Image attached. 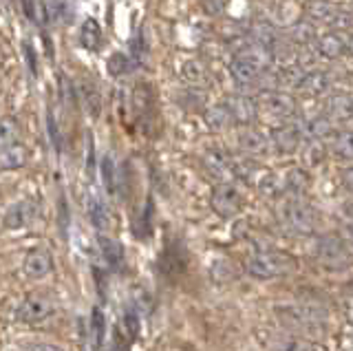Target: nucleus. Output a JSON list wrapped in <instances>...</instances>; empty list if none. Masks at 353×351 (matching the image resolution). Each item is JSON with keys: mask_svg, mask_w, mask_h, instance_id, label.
Segmentation results:
<instances>
[{"mask_svg": "<svg viewBox=\"0 0 353 351\" xmlns=\"http://www.w3.org/2000/svg\"><path fill=\"white\" fill-rule=\"evenodd\" d=\"M279 323L298 336L318 334L327 327V312L312 303H283L274 307Z\"/></svg>", "mask_w": 353, "mask_h": 351, "instance_id": "nucleus-1", "label": "nucleus"}, {"mask_svg": "<svg viewBox=\"0 0 353 351\" xmlns=\"http://www.w3.org/2000/svg\"><path fill=\"white\" fill-rule=\"evenodd\" d=\"M245 270L256 281H274L285 277L292 270V261L279 250L268 245H256L252 248V252L245 259Z\"/></svg>", "mask_w": 353, "mask_h": 351, "instance_id": "nucleus-2", "label": "nucleus"}, {"mask_svg": "<svg viewBox=\"0 0 353 351\" xmlns=\"http://www.w3.org/2000/svg\"><path fill=\"white\" fill-rule=\"evenodd\" d=\"M281 225L294 237H309L316 232L318 214L303 199H290L281 208Z\"/></svg>", "mask_w": 353, "mask_h": 351, "instance_id": "nucleus-3", "label": "nucleus"}, {"mask_svg": "<svg viewBox=\"0 0 353 351\" xmlns=\"http://www.w3.org/2000/svg\"><path fill=\"white\" fill-rule=\"evenodd\" d=\"M314 257L325 270L342 272L351 265V252L345 239L336 234H323L314 243Z\"/></svg>", "mask_w": 353, "mask_h": 351, "instance_id": "nucleus-4", "label": "nucleus"}, {"mask_svg": "<svg viewBox=\"0 0 353 351\" xmlns=\"http://www.w3.org/2000/svg\"><path fill=\"white\" fill-rule=\"evenodd\" d=\"M270 139H272V148L279 155H294L305 141L301 133V119H290V122L276 126L270 133Z\"/></svg>", "mask_w": 353, "mask_h": 351, "instance_id": "nucleus-5", "label": "nucleus"}, {"mask_svg": "<svg viewBox=\"0 0 353 351\" xmlns=\"http://www.w3.org/2000/svg\"><path fill=\"white\" fill-rule=\"evenodd\" d=\"M53 316V305L40 294H29L16 305V318L27 325H40Z\"/></svg>", "mask_w": 353, "mask_h": 351, "instance_id": "nucleus-6", "label": "nucleus"}, {"mask_svg": "<svg viewBox=\"0 0 353 351\" xmlns=\"http://www.w3.org/2000/svg\"><path fill=\"white\" fill-rule=\"evenodd\" d=\"M210 205L219 217L232 219L241 212V194L232 183H216L210 194Z\"/></svg>", "mask_w": 353, "mask_h": 351, "instance_id": "nucleus-7", "label": "nucleus"}, {"mask_svg": "<svg viewBox=\"0 0 353 351\" xmlns=\"http://www.w3.org/2000/svg\"><path fill=\"white\" fill-rule=\"evenodd\" d=\"M203 168L216 183H232L234 181V157L225 150L212 148L203 155Z\"/></svg>", "mask_w": 353, "mask_h": 351, "instance_id": "nucleus-8", "label": "nucleus"}, {"mask_svg": "<svg viewBox=\"0 0 353 351\" xmlns=\"http://www.w3.org/2000/svg\"><path fill=\"white\" fill-rule=\"evenodd\" d=\"M261 106L272 117H279V119H283V122L296 119V100L290 93H285L283 89L261 93Z\"/></svg>", "mask_w": 353, "mask_h": 351, "instance_id": "nucleus-9", "label": "nucleus"}, {"mask_svg": "<svg viewBox=\"0 0 353 351\" xmlns=\"http://www.w3.org/2000/svg\"><path fill=\"white\" fill-rule=\"evenodd\" d=\"M228 108H230V113L232 117H234V124L236 126H243V128H250L254 122L259 119V102L254 100L252 95L248 93H236V95H232L225 100Z\"/></svg>", "mask_w": 353, "mask_h": 351, "instance_id": "nucleus-10", "label": "nucleus"}, {"mask_svg": "<svg viewBox=\"0 0 353 351\" xmlns=\"http://www.w3.org/2000/svg\"><path fill=\"white\" fill-rule=\"evenodd\" d=\"M265 71L268 69H263L261 64H256L250 58L234 56L230 60V75L239 86H256Z\"/></svg>", "mask_w": 353, "mask_h": 351, "instance_id": "nucleus-11", "label": "nucleus"}, {"mask_svg": "<svg viewBox=\"0 0 353 351\" xmlns=\"http://www.w3.org/2000/svg\"><path fill=\"white\" fill-rule=\"evenodd\" d=\"M239 146L243 150V155L248 157H263L268 155L270 148H272V139L270 135L261 133L256 128H243L241 135H239Z\"/></svg>", "mask_w": 353, "mask_h": 351, "instance_id": "nucleus-12", "label": "nucleus"}, {"mask_svg": "<svg viewBox=\"0 0 353 351\" xmlns=\"http://www.w3.org/2000/svg\"><path fill=\"white\" fill-rule=\"evenodd\" d=\"M338 14H340V9L334 3H329V0H309L305 7V18L309 23H314L316 27L334 29Z\"/></svg>", "mask_w": 353, "mask_h": 351, "instance_id": "nucleus-13", "label": "nucleus"}, {"mask_svg": "<svg viewBox=\"0 0 353 351\" xmlns=\"http://www.w3.org/2000/svg\"><path fill=\"white\" fill-rule=\"evenodd\" d=\"M331 86H334V80H331V75L327 71L312 69V71L305 73L298 93L305 95V97H323L331 91Z\"/></svg>", "mask_w": 353, "mask_h": 351, "instance_id": "nucleus-14", "label": "nucleus"}, {"mask_svg": "<svg viewBox=\"0 0 353 351\" xmlns=\"http://www.w3.org/2000/svg\"><path fill=\"white\" fill-rule=\"evenodd\" d=\"M301 133L305 141H323L334 133V119L327 113L325 115H314L301 119Z\"/></svg>", "mask_w": 353, "mask_h": 351, "instance_id": "nucleus-15", "label": "nucleus"}, {"mask_svg": "<svg viewBox=\"0 0 353 351\" xmlns=\"http://www.w3.org/2000/svg\"><path fill=\"white\" fill-rule=\"evenodd\" d=\"M33 217H36V203L33 201H16V203H11L5 212V228L7 230L25 228L33 221Z\"/></svg>", "mask_w": 353, "mask_h": 351, "instance_id": "nucleus-16", "label": "nucleus"}, {"mask_svg": "<svg viewBox=\"0 0 353 351\" xmlns=\"http://www.w3.org/2000/svg\"><path fill=\"white\" fill-rule=\"evenodd\" d=\"M316 51L325 60H338L347 53V38H342L340 31H327V34L318 38Z\"/></svg>", "mask_w": 353, "mask_h": 351, "instance_id": "nucleus-17", "label": "nucleus"}, {"mask_svg": "<svg viewBox=\"0 0 353 351\" xmlns=\"http://www.w3.org/2000/svg\"><path fill=\"white\" fill-rule=\"evenodd\" d=\"M25 274L29 279H44L49 277L51 270H53V261L51 254L47 250H31L27 259H25V265H22Z\"/></svg>", "mask_w": 353, "mask_h": 351, "instance_id": "nucleus-18", "label": "nucleus"}, {"mask_svg": "<svg viewBox=\"0 0 353 351\" xmlns=\"http://www.w3.org/2000/svg\"><path fill=\"white\" fill-rule=\"evenodd\" d=\"M283 185H285V194H290L292 199H301L309 190V185H312V179H309V172L305 168L296 166L292 170H287V174L283 177Z\"/></svg>", "mask_w": 353, "mask_h": 351, "instance_id": "nucleus-19", "label": "nucleus"}, {"mask_svg": "<svg viewBox=\"0 0 353 351\" xmlns=\"http://www.w3.org/2000/svg\"><path fill=\"white\" fill-rule=\"evenodd\" d=\"M327 115L338 122H347V119L353 117V95L347 93H334L327 100Z\"/></svg>", "mask_w": 353, "mask_h": 351, "instance_id": "nucleus-20", "label": "nucleus"}, {"mask_svg": "<svg viewBox=\"0 0 353 351\" xmlns=\"http://www.w3.org/2000/svg\"><path fill=\"white\" fill-rule=\"evenodd\" d=\"M270 351H316V347H314V343H309L305 336L285 332L281 336L272 338Z\"/></svg>", "mask_w": 353, "mask_h": 351, "instance_id": "nucleus-21", "label": "nucleus"}, {"mask_svg": "<svg viewBox=\"0 0 353 351\" xmlns=\"http://www.w3.org/2000/svg\"><path fill=\"white\" fill-rule=\"evenodd\" d=\"M248 36L252 38V40H256L259 45H263V47H268L270 51L279 45V42L283 40V36H281V31L276 29L274 25H270V23H265V20H259V23H254L250 29H248Z\"/></svg>", "mask_w": 353, "mask_h": 351, "instance_id": "nucleus-22", "label": "nucleus"}, {"mask_svg": "<svg viewBox=\"0 0 353 351\" xmlns=\"http://www.w3.org/2000/svg\"><path fill=\"white\" fill-rule=\"evenodd\" d=\"M318 34H316V25L309 23V20H298L290 29H287V40L296 47H307L312 42H318Z\"/></svg>", "mask_w": 353, "mask_h": 351, "instance_id": "nucleus-23", "label": "nucleus"}, {"mask_svg": "<svg viewBox=\"0 0 353 351\" xmlns=\"http://www.w3.org/2000/svg\"><path fill=\"white\" fill-rule=\"evenodd\" d=\"M86 214L91 219V223L95 230H106L110 223V212L108 205L104 203V199L99 194H88L86 199Z\"/></svg>", "mask_w": 353, "mask_h": 351, "instance_id": "nucleus-24", "label": "nucleus"}, {"mask_svg": "<svg viewBox=\"0 0 353 351\" xmlns=\"http://www.w3.org/2000/svg\"><path fill=\"white\" fill-rule=\"evenodd\" d=\"M203 119L210 130H225L234 124V117H232L230 108L225 102L221 104H214V106H208L205 113H203Z\"/></svg>", "mask_w": 353, "mask_h": 351, "instance_id": "nucleus-25", "label": "nucleus"}, {"mask_svg": "<svg viewBox=\"0 0 353 351\" xmlns=\"http://www.w3.org/2000/svg\"><path fill=\"white\" fill-rule=\"evenodd\" d=\"M99 252H102V259L110 270H119L121 263H124V248H121L115 239H110L106 234H99Z\"/></svg>", "mask_w": 353, "mask_h": 351, "instance_id": "nucleus-26", "label": "nucleus"}, {"mask_svg": "<svg viewBox=\"0 0 353 351\" xmlns=\"http://www.w3.org/2000/svg\"><path fill=\"white\" fill-rule=\"evenodd\" d=\"M80 95L84 100L86 113H91V117L97 119L99 113H102V93H99V86L91 78H84L80 82Z\"/></svg>", "mask_w": 353, "mask_h": 351, "instance_id": "nucleus-27", "label": "nucleus"}, {"mask_svg": "<svg viewBox=\"0 0 353 351\" xmlns=\"http://www.w3.org/2000/svg\"><path fill=\"white\" fill-rule=\"evenodd\" d=\"M25 163H27V148L20 141L0 148V166H3V170H18Z\"/></svg>", "mask_w": 353, "mask_h": 351, "instance_id": "nucleus-28", "label": "nucleus"}, {"mask_svg": "<svg viewBox=\"0 0 353 351\" xmlns=\"http://www.w3.org/2000/svg\"><path fill=\"white\" fill-rule=\"evenodd\" d=\"M80 45L86 51H97L102 47V27L95 18H86L80 27Z\"/></svg>", "mask_w": 353, "mask_h": 351, "instance_id": "nucleus-29", "label": "nucleus"}, {"mask_svg": "<svg viewBox=\"0 0 353 351\" xmlns=\"http://www.w3.org/2000/svg\"><path fill=\"white\" fill-rule=\"evenodd\" d=\"M181 75L183 80L190 84V86H196V89H201V86H208L210 84V78H208V69L203 67L199 60H188L181 69Z\"/></svg>", "mask_w": 353, "mask_h": 351, "instance_id": "nucleus-30", "label": "nucleus"}, {"mask_svg": "<svg viewBox=\"0 0 353 351\" xmlns=\"http://www.w3.org/2000/svg\"><path fill=\"white\" fill-rule=\"evenodd\" d=\"M331 150H334L336 157L353 161V130H338L334 135V141H331Z\"/></svg>", "mask_w": 353, "mask_h": 351, "instance_id": "nucleus-31", "label": "nucleus"}, {"mask_svg": "<svg viewBox=\"0 0 353 351\" xmlns=\"http://www.w3.org/2000/svg\"><path fill=\"white\" fill-rule=\"evenodd\" d=\"M106 69H108L110 75H113V78H124V75H128L132 69H135V64H132V60H130L128 53H124V51H115L113 56L108 58Z\"/></svg>", "mask_w": 353, "mask_h": 351, "instance_id": "nucleus-32", "label": "nucleus"}, {"mask_svg": "<svg viewBox=\"0 0 353 351\" xmlns=\"http://www.w3.org/2000/svg\"><path fill=\"white\" fill-rule=\"evenodd\" d=\"M303 157L307 166H320L327 157V148L323 141H307L303 146Z\"/></svg>", "mask_w": 353, "mask_h": 351, "instance_id": "nucleus-33", "label": "nucleus"}, {"mask_svg": "<svg viewBox=\"0 0 353 351\" xmlns=\"http://www.w3.org/2000/svg\"><path fill=\"white\" fill-rule=\"evenodd\" d=\"M102 179L106 185V192L117 194V166H115L113 155H104L102 159Z\"/></svg>", "mask_w": 353, "mask_h": 351, "instance_id": "nucleus-34", "label": "nucleus"}, {"mask_svg": "<svg viewBox=\"0 0 353 351\" xmlns=\"http://www.w3.org/2000/svg\"><path fill=\"white\" fill-rule=\"evenodd\" d=\"M128 56L132 60V64H135V69L141 67L143 60H146V42H143V34H141V29H137V34L130 38L128 42Z\"/></svg>", "mask_w": 353, "mask_h": 351, "instance_id": "nucleus-35", "label": "nucleus"}, {"mask_svg": "<svg viewBox=\"0 0 353 351\" xmlns=\"http://www.w3.org/2000/svg\"><path fill=\"white\" fill-rule=\"evenodd\" d=\"M254 172H256V163L252 161V157H234V181L250 183L254 179Z\"/></svg>", "mask_w": 353, "mask_h": 351, "instance_id": "nucleus-36", "label": "nucleus"}, {"mask_svg": "<svg viewBox=\"0 0 353 351\" xmlns=\"http://www.w3.org/2000/svg\"><path fill=\"white\" fill-rule=\"evenodd\" d=\"M20 135V130H18V122L14 117H5L3 119V128H0V144L3 146H11V144H16V141Z\"/></svg>", "mask_w": 353, "mask_h": 351, "instance_id": "nucleus-37", "label": "nucleus"}, {"mask_svg": "<svg viewBox=\"0 0 353 351\" xmlns=\"http://www.w3.org/2000/svg\"><path fill=\"white\" fill-rule=\"evenodd\" d=\"M91 334H93V343L99 349L104 345V334H106V318L99 310H93L91 316Z\"/></svg>", "mask_w": 353, "mask_h": 351, "instance_id": "nucleus-38", "label": "nucleus"}, {"mask_svg": "<svg viewBox=\"0 0 353 351\" xmlns=\"http://www.w3.org/2000/svg\"><path fill=\"white\" fill-rule=\"evenodd\" d=\"M259 190L268 197H279L285 192V185H283V179H279L276 174H265L259 181Z\"/></svg>", "mask_w": 353, "mask_h": 351, "instance_id": "nucleus-39", "label": "nucleus"}, {"mask_svg": "<svg viewBox=\"0 0 353 351\" xmlns=\"http://www.w3.org/2000/svg\"><path fill=\"white\" fill-rule=\"evenodd\" d=\"M47 128H49V139H51V144L55 150H62V135H60V128H58V122H55V117L53 113L47 115Z\"/></svg>", "mask_w": 353, "mask_h": 351, "instance_id": "nucleus-40", "label": "nucleus"}, {"mask_svg": "<svg viewBox=\"0 0 353 351\" xmlns=\"http://www.w3.org/2000/svg\"><path fill=\"white\" fill-rule=\"evenodd\" d=\"M22 49H25L27 67H29L31 75H33V78H38V58H36V51H33V47L29 45V42H25V45H22Z\"/></svg>", "mask_w": 353, "mask_h": 351, "instance_id": "nucleus-41", "label": "nucleus"}, {"mask_svg": "<svg viewBox=\"0 0 353 351\" xmlns=\"http://www.w3.org/2000/svg\"><path fill=\"white\" fill-rule=\"evenodd\" d=\"M124 327H126V332L130 338H137V332H139V321H137V314L128 310L126 312V318H124Z\"/></svg>", "mask_w": 353, "mask_h": 351, "instance_id": "nucleus-42", "label": "nucleus"}, {"mask_svg": "<svg viewBox=\"0 0 353 351\" xmlns=\"http://www.w3.org/2000/svg\"><path fill=\"white\" fill-rule=\"evenodd\" d=\"M60 89H62V100L66 102V104H73V100H75V89H73V84L64 78V75H60Z\"/></svg>", "mask_w": 353, "mask_h": 351, "instance_id": "nucleus-43", "label": "nucleus"}, {"mask_svg": "<svg viewBox=\"0 0 353 351\" xmlns=\"http://www.w3.org/2000/svg\"><path fill=\"white\" fill-rule=\"evenodd\" d=\"M20 351H64V349L58 345H51V343H33V345L22 347Z\"/></svg>", "mask_w": 353, "mask_h": 351, "instance_id": "nucleus-44", "label": "nucleus"}, {"mask_svg": "<svg viewBox=\"0 0 353 351\" xmlns=\"http://www.w3.org/2000/svg\"><path fill=\"white\" fill-rule=\"evenodd\" d=\"M22 3V12L25 16L31 20V23H36V7H38V0H20Z\"/></svg>", "mask_w": 353, "mask_h": 351, "instance_id": "nucleus-45", "label": "nucleus"}, {"mask_svg": "<svg viewBox=\"0 0 353 351\" xmlns=\"http://www.w3.org/2000/svg\"><path fill=\"white\" fill-rule=\"evenodd\" d=\"M342 183H345V188L353 190V163L342 170Z\"/></svg>", "mask_w": 353, "mask_h": 351, "instance_id": "nucleus-46", "label": "nucleus"}, {"mask_svg": "<svg viewBox=\"0 0 353 351\" xmlns=\"http://www.w3.org/2000/svg\"><path fill=\"white\" fill-rule=\"evenodd\" d=\"M347 53H351V56H353V29L347 34Z\"/></svg>", "mask_w": 353, "mask_h": 351, "instance_id": "nucleus-47", "label": "nucleus"}, {"mask_svg": "<svg viewBox=\"0 0 353 351\" xmlns=\"http://www.w3.org/2000/svg\"><path fill=\"white\" fill-rule=\"evenodd\" d=\"M347 237H349V243L353 245V219L347 223Z\"/></svg>", "mask_w": 353, "mask_h": 351, "instance_id": "nucleus-48", "label": "nucleus"}]
</instances>
